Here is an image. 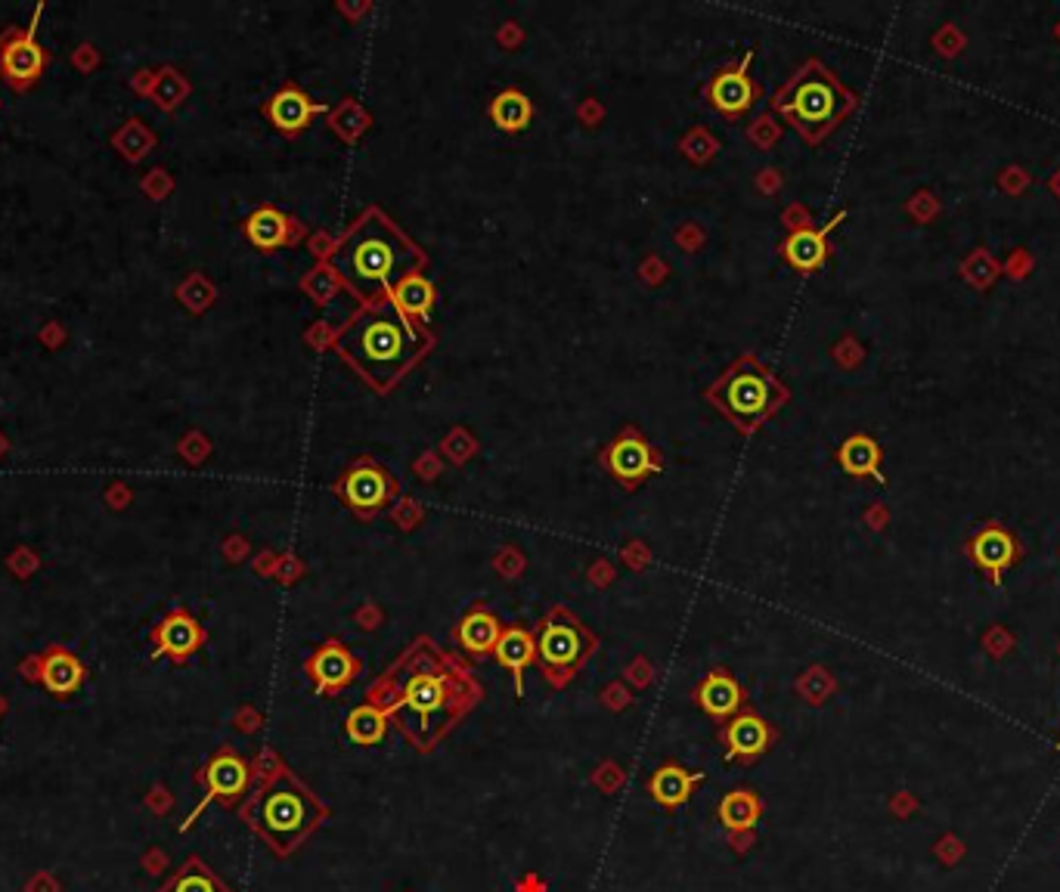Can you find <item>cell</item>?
<instances>
[{
	"label": "cell",
	"instance_id": "6da1fadb",
	"mask_svg": "<svg viewBox=\"0 0 1060 892\" xmlns=\"http://www.w3.org/2000/svg\"><path fill=\"white\" fill-rule=\"evenodd\" d=\"M323 263L357 298V304H376L391 298L400 279L422 273L428 267V254L416 239L400 230L388 211L369 206L339 235Z\"/></svg>",
	"mask_w": 1060,
	"mask_h": 892
},
{
	"label": "cell",
	"instance_id": "7a4b0ae2",
	"mask_svg": "<svg viewBox=\"0 0 1060 892\" xmlns=\"http://www.w3.org/2000/svg\"><path fill=\"white\" fill-rule=\"evenodd\" d=\"M332 348L376 394H388L434 348V332L384 298L353 310Z\"/></svg>",
	"mask_w": 1060,
	"mask_h": 892
},
{
	"label": "cell",
	"instance_id": "3957f363",
	"mask_svg": "<svg viewBox=\"0 0 1060 892\" xmlns=\"http://www.w3.org/2000/svg\"><path fill=\"white\" fill-rule=\"evenodd\" d=\"M772 112H779L791 128H794L810 147L822 143L828 133L838 128L843 118L853 112L856 97L850 90L840 84L834 72L819 62V59H807L791 81L781 90H776V97L769 100Z\"/></svg>",
	"mask_w": 1060,
	"mask_h": 892
},
{
	"label": "cell",
	"instance_id": "277c9868",
	"mask_svg": "<svg viewBox=\"0 0 1060 892\" xmlns=\"http://www.w3.org/2000/svg\"><path fill=\"white\" fill-rule=\"evenodd\" d=\"M788 384L751 353L722 369L707 388V403L736 428L741 438H753L788 403Z\"/></svg>",
	"mask_w": 1060,
	"mask_h": 892
},
{
	"label": "cell",
	"instance_id": "5b68a950",
	"mask_svg": "<svg viewBox=\"0 0 1060 892\" xmlns=\"http://www.w3.org/2000/svg\"><path fill=\"white\" fill-rule=\"evenodd\" d=\"M592 651H596V639L577 617L568 611H552L546 617L537 639V658L552 682L561 685L564 679H571Z\"/></svg>",
	"mask_w": 1060,
	"mask_h": 892
},
{
	"label": "cell",
	"instance_id": "8992f818",
	"mask_svg": "<svg viewBox=\"0 0 1060 892\" xmlns=\"http://www.w3.org/2000/svg\"><path fill=\"white\" fill-rule=\"evenodd\" d=\"M251 824L277 852H289L313 828L310 800L294 788H270L251 812Z\"/></svg>",
	"mask_w": 1060,
	"mask_h": 892
},
{
	"label": "cell",
	"instance_id": "52a82bcc",
	"mask_svg": "<svg viewBox=\"0 0 1060 892\" xmlns=\"http://www.w3.org/2000/svg\"><path fill=\"white\" fill-rule=\"evenodd\" d=\"M332 493H336L360 521H372L376 514L384 512V509L398 499V481H394V474L384 469L382 462H376L372 455H360V459H353L351 465L336 478Z\"/></svg>",
	"mask_w": 1060,
	"mask_h": 892
},
{
	"label": "cell",
	"instance_id": "ba28073f",
	"mask_svg": "<svg viewBox=\"0 0 1060 892\" xmlns=\"http://www.w3.org/2000/svg\"><path fill=\"white\" fill-rule=\"evenodd\" d=\"M602 469L623 487V490H639L648 478L661 474L663 459L661 450L636 428L627 424L620 428L618 438H611L599 453Z\"/></svg>",
	"mask_w": 1060,
	"mask_h": 892
},
{
	"label": "cell",
	"instance_id": "9c48e42d",
	"mask_svg": "<svg viewBox=\"0 0 1060 892\" xmlns=\"http://www.w3.org/2000/svg\"><path fill=\"white\" fill-rule=\"evenodd\" d=\"M44 13V7H38L31 22L22 26H10V29L0 34V78L16 90V93H26L31 90L41 78H44L50 57L47 50L38 44V19Z\"/></svg>",
	"mask_w": 1060,
	"mask_h": 892
},
{
	"label": "cell",
	"instance_id": "30bf717a",
	"mask_svg": "<svg viewBox=\"0 0 1060 892\" xmlns=\"http://www.w3.org/2000/svg\"><path fill=\"white\" fill-rule=\"evenodd\" d=\"M753 50H748L744 57L732 62V66H722L710 74V81L704 84V100L720 116L726 118H741L744 112H751L753 103L760 100V84L753 81L751 74Z\"/></svg>",
	"mask_w": 1060,
	"mask_h": 892
},
{
	"label": "cell",
	"instance_id": "8fae6325",
	"mask_svg": "<svg viewBox=\"0 0 1060 892\" xmlns=\"http://www.w3.org/2000/svg\"><path fill=\"white\" fill-rule=\"evenodd\" d=\"M149 642H152V658L156 660L168 658L171 663H187L206 644V630L199 627V620L190 611L177 608L152 627Z\"/></svg>",
	"mask_w": 1060,
	"mask_h": 892
},
{
	"label": "cell",
	"instance_id": "7c38bea8",
	"mask_svg": "<svg viewBox=\"0 0 1060 892\" xmlns=\"http://www.w3.org/2000/svg\"><path fill=\"white\" fill-rule=\"evenodd\" d=\"M202 784H206V800L192 809L190 819L183 821V831L202 815V809H206L211 800H221V803L239 800V796L246 793V788H249V765H246V760H239L233 750H221V753H214L211 762L206 765Z\"/></svg>",
	"mask_w": 1060,
	"mask_h": 892
},
{
	"label": "cell",
	"instance_id": "4fadbf2b",
	"mask_svg": "<svg viewBox=\"0 0 1060 892\" xmlns=\"http://www.w3.org/2000/svg\"><path fill=\"white\" fill-rule=\"evenodd\" d=\"M326 106L310 100L304 90L298 84H282L270 100L264 103L267 121L282 133V137H298L301 131H308L310 121L317 116H323Z\"/></svg>",
	"mask_w": 1060,
	"mask_h": 892
},
{
	"label": "cell",
	"instance_id": "5bb4252c",
	"mask_svg": "<svg viewBox=\"0 0 1060 892\" xmlns=\"http://www.w3.org/2000/svg\"><path fill=\"white\" fill-rule=\"evenodd\" d=\"M968 555L973 558V564L987 573L989 583H1001L1004 571H1011L1017 561V540L1004 530L1001 524H987L983 530L973 533V540L968 542Z\"/></svg>",
	"mask_w": 1060,
	"mask_h": 892
},
{
	"label": "cell",
	"instance_id": "9a60e30c",
	"mask_svg": "<svg viewBox=\"0 0 1060 892\" xmlns=\"http://www.w3.org/2000/svg\"><path fill=\"white\" fill-rule=\"evenodd\" d=\"M34 663L38 670L31 673V679H38L53 698H72L74 691L84 685V675H88L84 663L62 644H50Z\"/></svg>",
	"mask_w": 1060,
	"mask_h": 892
},
{
	"label": "cell",
	"instance_id": "2e32d148",
	"mask_svg": "<svg viewBox=\"0 0 1060 892\" xmlns=\"http://www.w3.org/2000/svg\"><path fill=\"white\" fill-rule=\"evenodd\" d=\"M843 218H847V211H838V214L828 220L824 227H819V230H812V227L794 230V233L781 242L784 261L791 263L794 270H800V273H816V270L828 261V233H831L838 223H843Z\"/></svg>",
	"mask_w": 1060,
	"mask_h": 892
},
{
	"label": "cell",
	"instance_id": "e0dca14e",
	"mask_svg": "<svg viewBox=\"0 0 1060 892\" xmlns=\"http://www.w3.org/2000/svg\"><path fill=\"white\" fill-rule=\"evenodd\" d=\"M308 673L313 679L317 694L341 691L344 685H351L353 675H357V658L344 644L332 639V642H326L323 648L313 651V658L308 660Z\"/></svg>",
	"mask_w": 1060,
	"mask_h": 892
},
{
	"label": "cell",
	"instance_id": "ac0fdd59",
	"mask_svg": "<svg viewBox=\"0 0 1060 892\" xmlns=\"http://www.w3.org/2000/svg\"><path fill=\"white\" fill-rule=\"evenodd\" d=\"M722 744H726V760H757L772 744V729L757 713H738L729 719Z\"/></svg>",
	"mask_w": 1060,
	"mask_h": 892
},
{
	"label": "cell",
	"instance_id": "d6986e66",
	"mask_svg": "<svg viewBox=\"0 0 1060 892\" xmlns=\"http://www.w3.org/2000/svg\"><path fill=\"white\" fill-rule=\"evenodd\" d=\"M694 703H698L710 719L729 722L732 716H738V710H741V703H744V691H741V685H738L736 679L726 673V670H713L710 675H704L701 685L694 688Z\"/></svg>",
	"mask_w": 1060,
	"mask_h": 892
},
{
	"label": "cell",
	"instance_id": "ffe728a7",
	"mask_svg": "<svg viewBox=\"0 0 1060 892\" xmlns=\"http://www.w3.org/2000/svg\"><path fill=\"white\" fill-rule=\"evenodd\" d=\"M242 230H246V239L258 251H280L286 245H292L294 220L289 214H282L280 208L261 206L246 218Z\"/></svg>",
	"mask_w": 1060,
	"mask_h": 892
},
{
	"label": "cell",
	"instance_id": "44dd1931",
	"mask_svg": "<svg viewBox=\"0 0 1060 892\" xmlns=\"http://www.w3.org/2000/svg\"><path fill=\"white\" fill-rule=\"evenodd\" d=\"M493 658L500 660L502 670H509V673H512L516 694L521 698V694H524V670H528L530 663L537 660V639H533V632H528L524 627H509V630H502Z\"/></svg>",
	"mask_w": 1060,
	"mask_h": 892
},
{
	"label": "cell",
	"instance_id": "7402d4cb",
	"mask_svg": "<svg viewBox=\"0 0 1060 892\" xmlns=\"http://www.w3.org/2000/svg\"><path fill=\"white\" fill-rule=\"evenodd\" d=\"M701 781H704L701 772L692 775V772H686L677 762H663L661 769L648 778V793H651L663 809H679V805L689 803L694 784H701Z\"/></svg>",
	"mask_w": 1060,
	"mask_h": 892
},
{
	"label": "cell",
	"instance_id": "603a6c76",
	"mask_svg": "<svg viewBox=\"0 0 1060 892\" xmlns=\"http://www.w3.org/2000/svg\"><path fill=\"white\" fill-rule=\"evenodd\" d=\"M500 635H502L500 617L490 614V611H484V608H474V611H469V614L459 620V627H457L459 644H462L469 654H478V658L493 654V651H497V642H500Z\"/></svg>",
	"mask_w": 1060,
	"mask_h": 892
},
{
	"label": "cell",
	"instance_id": "cb8c5ba5",
	"mask_svg": "<svg viewBox=\"0 0 1060 892\" xmlns=\"http://www.w3.org/2000/svg\"><path fill=\"white\" fill-rule=\"evenodd\" d=\"M881 443L869 434H853V438H847L840 443L838 450V462L840 469L847 471L850 478H874L878 483H883L881 474Z\"/></svg>",
	"mask_w": 1060,
	"mask_h": 892
},
{
	"label": "cell",
	"instance_id": "d4e9b609",
	"mask_svg": "<svg viewBox=\"0 0 1060 892\" xmlns=\"http://www.w3.org/2000/svg\"><path fill=\"white\" fill-rule=\"evenodd\" d=\"M447 685H443L441 675L434 673H416L403 688V706L416 713V716L428 722L431 716H438L443 706H447Z\"/></svg>",
	"mask_w": 1060,
	"mask_h": 892
},
{
	"label": "cell",
	"instance_id": "484cf974",
	"mask_svg": "<svg viewBox=\"0 0 1060 892\" xmlns=\"http://www.w3.org/2000/svg\"><path fill=\"white\" fill-rule=\"evenodd\" d=\"M391 298H394V304H398L407 317L428 325V322H431V310H434L438 289H434L422 273H416V277L400 279L398 285H394V292H391Z\"/></svg>",
	"mask_w": 1060,
	"mask_h": 892
},
{
	"label": "cell",
	"instance_id": "4316f807",
	"mask_svg": "<svg viewBox=\"0 0 1060 892\" xmlns=\"http://www.w3.org/2000/svg\"><path fill=\"white\" fill-rule=\"evenodd\" d=\"M487 112H490V121H493L502 133H521L530 121H533V103L516 88L497 93Z\"/></svg>",
	"mask_w": 1060,
	"mask_h": 892
},
{
	"label": "cell",
	"instance_id": "83f0119b",
	"mask_svg": "<svg viewBox=\"0 0 1060 892\" xmlns=\"http://www.w3.org/2000/svg\"><path fill=\"white\" fill-rule=\"evenodd\" d=\"M763 815V803L757 800L751 790H732L720 800L717 819L726 831H751L753 824Z\"/></svg>",
	"mask_w": 1060,
	"mask_h": 892
},
{
	"label": "cell",
	"instance_id": "f1b7e54d",
	"mask_svg": "<svg viewBox=\"0 0 1060 892\" xmlns=\"http://www.w3.org/2000/svg\"><path fill=\"white\" fill-rule=\"evenodd\" d=\"M344 732H348V738H351L353 744H360V746L382 744L384 732H388V716H384V710H379V706L363 703V706H357V710L348 713V719H344Z\"/></svg>",
	"mask_w": 1060,
	"mask_h": 892
},
{
	"label": "cell",
	"instance_id": "f546056e",
	"mask_svg": "<svg viewBox=\"0 0 1060 892\" xmlns=\"http://www.w3.org/2000/svg\"><path fill=\"white\" fill-rule=\"evenodd\" d=\"M162 892H230L221 880L208 871L199 859H190L180 871L174 874L171 883H164Z\"/></svg>",
	"mask_w": 1060,
	"mask_h": 892
}]
</instances>
